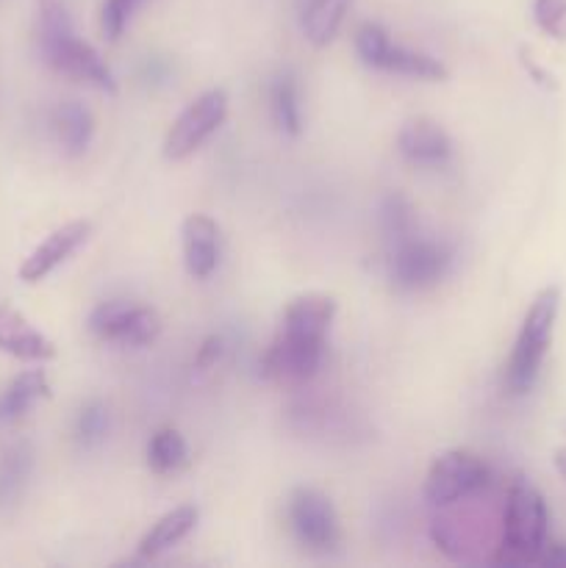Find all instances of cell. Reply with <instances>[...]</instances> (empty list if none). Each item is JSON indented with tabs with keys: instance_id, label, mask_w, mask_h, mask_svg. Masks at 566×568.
Here are the masks:
<instances>
[{
	"instance_id": "3957f363",
	"label": "cell",
	"mask_w": 566,
	"mask_h": 568,
	"mask_svg": "<svg viewBox=\"0 0 566 568\" xmlns=\"http://www.w3.org/2000/svg\"><path fill=\"white\" fill-rule=\"evenodd\" d=\"M560 308V292L555 286H547L544 292L536 294V300L527 308L525 322L519 327L514 349H511L508 366H505V383L514 394L530 392L536 383L538 369L544 364L549 342H553L555 320H558Z\"/></svg>"
},
{
	"instance_id": "8fae6325",
	"label": "cell",
	"mask_w": 566,
	"mask_h": 568,
	"mask_svg": "<svg viewBox=\"0 0 566 568\" xmlns=\"http://www.w3.org/2000/svg\"><path fill=\"white\" fill-rule=\"evenodd\" d=\"M92 233V222L87 220H72L67 225L55 227L44 242H39L37 247L28 253V258L20 264V281L26 283H39L55 270V266L64 264L78 247L89 239Z\"/></svg>"
},
{
	"instance_id": "4316f807",
	"label": "cell",
	"mask_w": 566,
	"mask_h": 568,
	"mask_svg": "<svg viewBox=\"0 0 566 568\" xmlns=\"http://www.w3.org/2000/svg\"><path fill=\"white\" fill-rule=\"evenodd\" d=\"M536 564L553 566V568L555 566H566V547H564V544H553V547H544Z\"/></svg>"
},
{
	"instance_id": "4fadbf2b",
	"label": "cell",
	"mask_w": 566,
	"mask_h": 568,
	"mask_svg": "<svg viewBox=\"0 0 566 568\" xmlns=\"http://www.w3.org/2000/svg\"><path fill=\"white\" fill-rule=\"evenodd\" d=\"M183 264L194 281H205L220 264V225L209 214H189L181 225Z\"/></svg>"
},
{
	"instance_id": "277c9868",
	"label": "cell",
	"mask_w": 566,
	"mask_h": 568,
	"mask_svg": "<svg viewBox=\"0 0 566 568\" xmlns=\"http://www.w3.org/2000/svg\"><path fill=\"white\" fill-rule=\"evenodd\" d=\"M547 521L542 494L527 480H516L505 497L499 564H536L547 547Z\"/></svg>"
},
{
	"instance_id": "44dd1931",
	"label": "cell",
	"mask_w": 566,
	"mask_h": 568,
	"mask_svg": "<svg viewBox=\"0 0 566 568\" xmlns=\"http://www.w3.org/2000/svg\"><path fill=\"white\" fill-rule=\"evenodd\" d=\"M148 464L159 475H170L189 464V447L175 427H161L148 442Z\"/></svg>"
},
{
	"instance_id": "2e32d148",
	"label": "cell",
	"mask_w": 566,
	"mask_h": 568,
	"mask_svg": "<svg viewBox=\"0 0 566 568\" xmlns=\"http://www.w3.org/2000/svg\"><path fill=\"white\" fill-rule=\"evenodd\" d=\"M198 519L200 514L194 505H181V508L164 514L142 536V541H139V555H142V558H159V555H164L166 549L181 544L183 538L194 530Z\"/></svg>"
},
{
	"instance_id": "6da1fadb",
	"label": "cell",
	"mask_w": 566,
	"mask_h": 568,
	"mask_svg": "<svg viewBox=\"0 0 566 568\" xmlns=\"http://www.w3.org/2000/svg\"><path fill=\"white\" fill-rule=\"evenodd\" d=\"M336 297L305 292L286 305L275 338L261 358V375L277 386H303L320 372L327 333L336 320Z\"/></svg>"
},
{
	"instance_id": "7c38bea8",
	"label": "cell",
	"mask_w": 566,
	"mask_h": 568,
	"mask_svg": "<svg viewBox=\"0 0 566 568\" xmlns=\"http://www.w3.org/2000/svg\"><path fill=\"white\" fill-rule=\"evenodd\" d=\"M397 150L411 164L442 166L453 159V139L447 136V131L438 122L427 120V116H416V120H408L400 128Z\"/></svg>"
},
{
	"instance_id": "e0dca14e",
	"label": "cell",
	"mask_w": 566,
	"mask_h": 568,
	"mask_svg": "<svg viewBox=\"0 0 566 568\" xmlns=\"http://www.w3.org/2000/svg\"><path fill=\"white\" fill-rule=\"evenodd\" d=\"M353 0H309L303 11V33L314 48H325L336 39Z\"/></svg>"
},
{
	"instance_id": "7a4b0ae2",
	"label": "cell",
	"mask_w": 566,
	"mask_h": 568,
	"mask_svg": "<svg viewBox=\"0 0 566 568\" xmlns=\"http://www.w3.org/2000/svg\"><path fill=\"white\" fill-rule=\"evenodd\" d=\"M39 44L42 55L55 72L75 81L92 83L100 92H117L114 72L103 61V55L75 37L70 14L61 0H39Z\"/></svg>"
},
{
	"instance_id": "7402d4cb",
	"label": "cell",
	"mask_w": 566,
	"mask_h": 568,
	"mask_svg": "<svg viewBox=\"0 0 566 568\" xmlns=\"http://www.w3.org/2000/svg\"><path fill=\"white\" fill-rule=\"evenodd\" d=\"M381 227L392 244L414 236V231H416L414 205H411L403 194H397V192L386 194L381 203Z\"/></svg>"
},
{
	"instance_id": "ac0fdd59",
	"label": "cell",
	"mask_w": 566,
	"mask_h": 568,
	"mask_svg": "<svg viewBox=\"0 0 566 568\" xmlns=\"http://www.w3.org/2000/svg\"><path fill=\"white\" fill-rule=\"evenodd\" d=\"M53 131L67 155H81L94 136V120L81 103H61L53 111Z\"/></svg>"
},
{
	"instance_id": "83f0119b",
	"label": "cell",
	"mask_w": 566,
	"mask_h": 568,
	"mask_svg": "<svg viewBox=\"0 0 566 568\" xmlns=\"http://www.w3.org/2000/svg\"><path fill=\"white\" fill-rule=\"evenodd\" d=\"M555 469H558V475L566 480V449H558V453H555Z\"/></svg>"
},
{
	"instance_id": "ffe728a7",
	"label": "cell",
	"mask_w": 566,
	"mask_h": 568,
	"mask_svg": "<svg viewBox=\"0 0 566 568\" xmlns=\"http://www.w3.org/2000/svg\"><path fill=\"white\" fill-rule=\"evenodd\" d=\"M270 111L275 125L281 128L286 136H300V131H303V116H300L297 81H294L292 72H283V75H277L275 83H272Z\"/></svg>"
},
{
	"instance_id": "484cf974",
	"label": "cell",
	"mask_w": 566,
	"mask_h": 568,
	"mask_svg": "<svg viewBox=\"0 0 566 568\" xmlns=\"http://www.w3.org/2000/svg\"><path fill=\"white\" fill-rule=\"evenodd\" d=\"M225 353V338L222 336H209L203 344H200L198 355H194V372H211L216 366V361Z\"/></svg>"
},
{
	"instance_id": "603a6c76",
	"label": "cell",
	"mask_w": 566,
	"mask_h": 568,
	"mask_svg": "<svg viewBox=\"0 0 566 568\" xmlns=\"http://www.w3.org/2000/svg\"><path fill=\"white\" fill-rule=\"evenodd\" d=\"M109 408L100 399H89V403L81 405L75 416V442L81 444L83 449H94L105 442L109 436Z\"/></svg>"
},
{
	"instance_id": "d6986e66",
	"label": "cell",
	"mask_w": 566,
	"mask_h": 568,
	"mask_svg": "<svg viewBox=\"0 0 566 568\" xmlns=\"http://www.w3.org/2000/svg\"><path fill=\"white\" fill-rule=\"evenodd\" d=\"M31 444L17 442L3 449V455H0V505H11L20 499L28 475H31Z\"/></svg>"
},
{
	"instance_id": "9a60e30c",
	"label": "cell",
	"mask_w": 566,
	"mask_h": 568,
	"mask_svg": "<svg viewBox=\"0 0 566 568\" xmlns=\"http://www.w3.org/2000/svg\"><path fill=\"white\" fill-rule=\"evenodd\" d=\"M50 397V381L42 369H28L17 375L9 386L0 392V427L14 425L28 414L39 399Z\"/></svg>"
},
{
	"instance_id": "5bb4252c",
	"label": "cell",
	"mask_w": 566,
	"mask_h": 568,
	"mask_svg": "<svg viewBox=\"0 0 566 568\" xmlns=\"http://www.w3.org/2000/svg\"><path fill=\"white\" fill-rule=\"evenodd\" d=\"M0 349L9 353L11 358L37 361V364L55 358L53 342L39 333L26 316L6 305H0Z\"/></svg>"
},
{
	"instance_id": "5b68a950",
	"label": "cell",
	"mask_w": 566,
	"mask_h": 568,
	"mask_svg": "<svg viewBox=\"0 0 566 568\" xmlns=\"http://www.w3.org/2000/svg\"><path fill=\"white\" fill-rule=\"evenodd\" d=\"M355 53L361 55L366 67L392 72V75L420 78V81H444L449 75L447 67L433 55L392 42L386 28L377 26V22H364L355 31Z\"/></svg>"
},
{
	"instance_id": "ba28073f",
	"label": "cell",
	"mask_w": 566,
	"mask_h": 568,
	"mask_svg": "<svg viewBox=\"0 0 566 568\" xmlns=\"http://www.w3.org/2000/svg\"><path fill=\"white\" fill-rule=\"evenodd\" d=\"M286 519L294 538L311 552H331L342 541V527H338L336 508L322 491L309 486H300L289 494Z\"/></svg>"
},
{
	"instance_id": "8992f818",
	"label": "cell",
	"mask_w": 566,
	"mask_h": 568,
	"mask_svg": "<svg viewBox=\"0 0 566 568\" xmlns=\"http://www.w3.org/2000/svg\"><path fill=\"white\" fill-rule=\"evenodd\" d=\"M453 266V250L444 242L433 239L408 236L392 247L388 258V281L400 292H420V288L436 286L444 281Z\"/></svg>"
},
{
	"instance_id": "cb8c5ba5",
	"label": "cell",
	"mask_w": 566,
	"mask_h": 568,
	"mask_svg": "<svg viewBox=\"0 0 566 568\" xmlns=\"http://www.w3.org/2000/svg\"><path fill=\"white\" fill-rule=\"evenodd\" d=\"M144 3H148V0H103V6H100V28H103V37L117 42V39L125 33L131 17L137 14V9H142Z\"/></svg>"
},
{
	"instance_id": "52a82bcc",
	"label": "cell",
	"mask_w": 566,
	"mask_h": 568,
	"mask_svg": "<svg viewBox=\"0 0 566 568\" xmlns=\"http://www.w3.org/2000/svg\"><path fill=\"white\" fill-rule=\"evenodd\" d=\"M488 466L469 449H449L431 464L425 477V499L433 508H449L475 497L488 486Z\"/></svg>"
},
{
	"instance_id": "d4e9b609",
	"label": "cell",
	"mask_w": 566,
	"mask_h": 568,
	"mask_svg": "<svg viewBox=\"0 0 566 568\" xmlns=\"http://www.w3.org/2000/svg\"><path fill=\"white\" fill-rule=\"evenodd\" d=\"M533 17L547 37L566 39V0H536Z\"/></svg>"
},
{
	"instance_id": "9c48e42d",
	"label": "cell",
	"mask_w": 566,
	"mask_h": 568,
	"mask_svg": "<svg viewBox=\"0 0 566 568\" xmlns=\"http://www.w3.org/2000/svg\"><path fill=\"white\" fill-rule=\"evenodd\" d=\"M89 331L100 342L120 344V347H144V344L155 342V336L161 333V316L150 305L109 300L89 314Z\"/></svg>"
},
{
	"instance_id": "30bf717a",
	"label": "cell",
	"mask_w": 566,
	"mask_h": 568,
	"mask_svg": "<svg viewBox=\"0 0 566 568\" xmlns=\"http://www.w3.org/2000/svg\"><path fill=\"white\" fill-rule=\"evenodd\" d=\"M228 116V94L225 89H209L200 98H194L186 109L178 114L170 131L164 136V155L170 161H183L211 136L220 131Z\"/></svg>"
}]
</instances>
